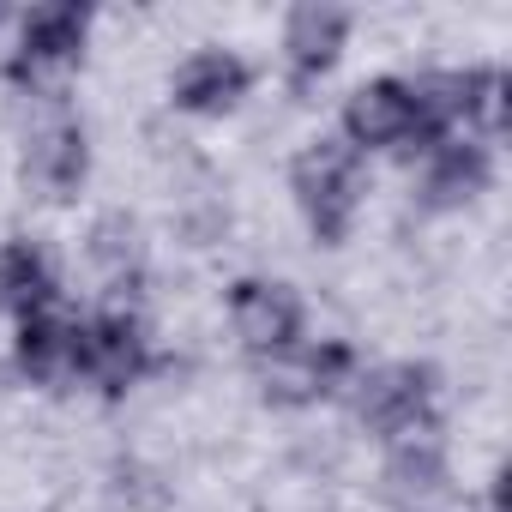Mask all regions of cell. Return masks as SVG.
<instances>
[{
  "label": "cell",
  "instance_id": "obj_1",
  "mask_svg": "<svg viewBox=\"0 0 512 512\" xmlns=\"http://www.w3.org/2000/svg\"><path fill=\"white\" fill-rule=\"evenodd\" d=\"M290 181H296V199H302V211H308V229H314L326 247L344 241L350 223H356V205H362V151L344 145V139H314V145L296 157Z\"/></svg>",
  "mask_w": 512,
  "mask_h": 512
},
{
  "label": "cell",
  "instance_id": "obj_2",
  "mask_svg": "<svg viewBox=\"0 0 512 512\" xmlns=\"http://www.w3.org/2000/svg\"><path fill=\"white\" fill-rule=\"evenodd\" d=\"M434 392H440V374L428 362H392V368H374L356 386V416L374 434L398 440V434L434 422Z\"/></svg>",
  "mask_w": 512,
  "mask_h": 512
},
{
  "label": "cell",
  "instance_id": "obj_3",
  "mask_svg": "<svg viewBox=\"0 0 512 512\" xmlns=\"http://www.w3.org/2000/svg\"><path fill=\"white\" fill-rule=\"evenodd\" d=\"M85 31H91V7H73V0H55V7H37L19 31V55H13V79L19 85H49L61 79L79 49H85Z\"/></svg>",
  "mask_w": 512,
  "mask_h": 512
},
{
  "label": "cell",
  "instance_id": "obj_4",
  "mask_svg": "<svg viewBox=\"0 0 512 512\" xmlns=\"http://www.w3.org/2000/svg\"><path fill=\"white\" fill-rule=\"evenodd\" d=\"M151 368V338L133 314L109 308L97 320H85V344H79V374L97 386V392H127L139 386Z\"/></svg>",
  "mask_w": 512,
  "mask_h": 512
},
{
  "label": "cell",
  "instance_id": "obj_5",
  "mask_svg": "<svg viewBox=\"0 0 512 512\" xmlns=\"http://www.w3.org/2000/svg\"><path fill=\"white\" fill-rule=\"evenodd\" d=\"M229 320H235V338L253 350V356H284L302 344V302L290 284H266V278H241L235 296H229Z\"/></svg>",
  "mask_w": 512,
  "mask_h": 512
},
{
  "label": "cell",
  "instance_id": "obj_6",
  "mask_svg": "<svg viewBox=\"0 0 512 512\" xmlns=\"http://www.w3.org/2000/svg\"><path fill=\"white\" fill-rule=\"evenodd\" d=\"M356 368V350L350 344H296L284 356H266L260 362V392L266 404H320L332 398Z\"/></svg>",
  "mask_w": 512,
  "mask_h": 512
},
{
  "label": "cell",
  "instance_id": "obj_7",
  "mask_svg": "<svg viewBox=\"0 0 512 512\" xmlns=\"http://www.w3.org/2000/svg\"><path fill=\"white\" fill-rule=\"evenodd\" d=\"M85 169H91L85 127L55 103V109L31 127V139H25V181H31L43 199H73L79 181H85Z\"/></svg>",
  "mask_w": 512,
  "mask_h": 512
},
{
  "label": "cell",
  "instance_id": "obj_8",
  "mask_svg": "<svg viewBox=\"0 0 512 512\" xmlns=\"http://www.w3.org/2000/svg\"><path fill=\"white\" fill-rule=\"evenodd\" d=\"M79 344H85V320L73 308H61V296H55V302L31 308L19 326V374L37 386H67V380H79Z\"/></svg>",
  "mask_w": 512,
  "mask_h": 512
},
{
  "label": "cell",
  "instance_id": "obj_9",
  "mask_svg": "<svg viewBox=\"0 0 512 512\" xmlns=\"http://www.w3.org/2000/svg\"><path fill=\"white\" fill-rule=\"evenodd\" d=\"M404 139H416V97H410V85L404 79H374V85H362V91H350V103H344V145H404Z\"/></svg>",
  "mask_w": 512,
  "mask_h": 512
},
{
  "label": "cell",
  "instance_id": "obj_10",
  "mask_svg": "<svg viewBox=\"0 0 512 512\" xmlns=\"http://www.w3.org/2000/svg\"><path fill=\"white\" fill-rule=\"evenodd\" d=\"M344 31H350V13H344V7H296L290 25H284V61H290V79H296V85H314V79L338 61Z\"/></svg>",
  "mask_w": 512,
  "mask_h": 512
},
{
  "label": "cell",
  "instance_id": "obj_11",
  "mask_svg": "<svg viewBox=\"0 0 512 512\" xmlns=\"http://www.w3.org/2000/svg\"><path fill=\"white\" fill-rule=\"evenodd\" d=\"M482 187H488V151L476 139H440V145H428V175H422V205L428 211L470 205Z\"/></svg>",
  "mask_w": 512,
  "mask_h": 512
},
{
  "label": "cell",
  "instance_id": "obj_12",
  "mask_svg": "<svg viewBox=\"0 0 512 512\" xmlns=\"http://www.w3.org/2000/svg\"><path fill=\"white\" fill-rule=\"evenodd\" d=\"M241 97H247V67L223 49H199L175 73V109H187V115H223Z\"/></svg>",
  "mask_w": 512,
  "mask_h": 512
},
{
  "label": "cell",
  "instance_id": "obj_13",
  "mask_svg": "<svg viewBox=\"0 0 512 512\" xmlns=\"http://www.w3.org/2000/svg\"><path fill=\"white\" fill-rule=\"evenodd\" d=\"M55 302V272L37 241H7L0 247V314H31Z\"/></svg>",
  "mask_w": 512,
  "mask_h": 512
},
{
  "label": "cell",
  "instance_id": "obj_14",
  "mask_svg": "<svg viewBox=\"0 0 512 512\" xmlns=\"http://www.w3.org/2000/svg\"><path fill=\"white\" fill-rule=\"evenodd\" d=\"M440 482H446V446H440L434 422L398 434L392 452H386V488L392 494H434Z\"/></svg>",
  "mask_w": 512,
  "mask_h": 512
},
{
  "label": "cell",
  "instance_id": "obj_15",
  "mask_svg": "<svg viewBox=\"0 0 512 512\" xmlns=\"http://www.w3.org/2000/svg\"><path fill=\"white\" fill-rule=\"evenodd\" d=\"M91 266L103 278L109 296H133L139 278H145V247H139V229L127 217H103L91 229Z\"/></svg>",
  "mask_w": 512,
  "mask_h": 512
}]
</instances>
